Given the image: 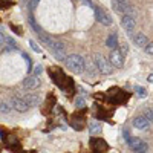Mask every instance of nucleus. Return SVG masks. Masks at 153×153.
Wrapping results in <instances>:
<instances>
[{
  "label": "nucleus",
  "instance_id": "24",
  "mask_svg": "<svg viewBox=\"0 0 153 153\" xmlns=\"http://www.w3.org/2000/svg\"><path fill=\"white\" fill-rule=\"evenodd\" d=\"M144 51H146V52H147L149 55H153V42H152V43H149V45L144 48Z\"/></svg>",
  "mask_w": 153,
  "mask_h": 153
},
{
  "label": "nucleus",
  "instance_id": "6",
  "mask_svg": "<svg viewBox=\"0 0 153 153\" xmlns=\"http://www.w3.org/2000/svg\"><path fill=\"white\" fill-rule=\"evenodd\" d=\"M23 87L28 89V91H35V89L40 87V80L35 75H28L26 78L23 80Z\"/></svg>",
  "mask_w": 153,
  "mask_h": 153
},
{
  "label": "nucleus",
  "instance_id": "17",
  "mask_svg": "<svg viewBox=\"0 0 153 153\" xmlns=\"http://www.w3.org/2000/svg\"><path fill=\"white\" fill-rule=\"evenodd\" d=\"M89 132H91L92 135L100 133V132H101V126H100V124H91V126H89Z\"/></svg>",
  "mask_w": 153,
  "mask_h": 153
},
{
  "label": "nucleus",
  "instance_id": "26",
  "mask_svg": "<svg viewBox=\"0 0 153 153\" xmlns=\"http://www.w3.org/2000/svg\"><path fill=\"white\" fill-rule=\"evenodd\" d=\"M72 127H74V129H76V130H81V129H83V123L74 121V123H72Z\"/></svg>",
  "mask_w": 153,
  "mask_h": 153
},
{
  "label": "nucleus",
  "instance_id": "30",
  "mask_svg": "<svg viewBox=\"0 0 153 153\" xmlns=\"http://www.w3.org/2000/svg\"><path fill=\"white\" fill-rule=\"evenodd\" d=\"M118 2H121V3H127L129 0H118Z\"/></svg>",
  "mask_w": 153,
  "mask_h": 153
},
{
  "label": "nucleus",
  "instance_id": "14",
  "mask_svg": "<svg viewBox=\"0 0 153 153\" xmlns=\"http://www.w3.org/2000/svg\"><path fill=\"white\" fill-rule=\"evenodd\" d=\"M141 143H143V141H141V139H139L138 136H130V139L127 141V146H129L132 150H136V149H138V146L141 144Z\"/></svg>",
  "mask_w": 153,
  "mask_h": 153
},
{
  "label": "nucleus",
  "instance_id": "22",
  "mask_svg": "<svg viewBox=\"0 0 153 153\" xmlns=\"http://www.w3.org/2000/svg\"><path fill=\"white\" fill-rule=\"evenodd\" d=\"M42 74H43V68H42V65H37V66L34 68V75L38 76V75H42Z\"/></svg>",
  "mask_w": 153,
  "mask_h": 153
},
{
  "label": "nucleus",
  "instance_id": "10",
  "mask_svg": "<svg viewBox=\"0 0 153 153\" xmlns=\"http://www.w3.org/2000/svg\"><path fill=\"white\" fill-rule=\"evenodd\" d=\"M133 43L138 46V48H146L149 45V38L146 37V34L143 32H138L133 35Z\"/></svg>",
  "mask_w": 153,
  "mask_h": 153
},
{
  "label": "nucleus",
  "instance_id": "20",
  "mask_svg": "<svg viewBox=\"0 0 153 153\" xmlns=\"http://www.w3.org/2000/svg\"><path fill=\"white\" fill-rule=\"evenodd\" d=\"M120 52H121L123 55H126L127 52H129V45H127V43H121V45H120Z\"/></svg>",
  "mask_w": 153,
  "mask_h": 153
},
{
  "label": "nucleus",
  "instance_id": "4",
  "mask_svg": "<svg viewBox=\"0 0 153 153\" xmlns=\"http://www.w3.org/2000/svg\"><path fill=\"white\" fill-rule=\"evenodd\" d=\"M121 26H123V29L126 31V32H133L135 31V28H136V20H135V17L132 16V14H126V16H123V19H121Z\"/></svg>",
  "mask_w": 153,
  "mask_h": 153
},
{
  "label": "nucleus",
  "instance_id": "27",
  "mask_svg": "<svg viewBox=\"0 0 153 153\" xmlns=\"http://www.w3.org/2000/svg\"><path fill=\"white\" fill-rule=\"evenodd\" d=\"M75 104L78 106V107H84V100H83V98H76Z\"/></svg>",
  "mask_w": 153,
  "mask_h": 153
},
{
  "label": "nucleus",
  "instance_id": "25",
  "mask_svg": "<svg viewBox=\"0 0 153 153\" xmlns=\"http://www.w3.org/2000/svg\"><path fill=\"white\" fill-rule=\"evenodd\" d=\"M23 58H25V61H26V65H28V72H31L32 71V68H31V58L28 55H25V54H23Z\"/></svg>",
  "mask_w": 153,
  "mask_h": 153
},
{
  "label": "nucleus",
  "instance_id": "16",
  "mask_svg": "<svg viewBox=\"0 0 153 153\" xmlns=\"http://www.w3.org/2000/svg\"><path fill=\"white\" fill-rule=\"evenodd\" d=\"M147 150H149V144L143 141L141 144L138 146V149H136V150H133V152H135V153H146Z\"/></svg>",
  "mask_w": 153,
  "mask_h": 153
},
{
  "label": "nucleus",
  "instance_id": "23",
  "mask_svg": "<svg viewBox=\"0 0 153 153\" xmlns=\"http://www.w3.org/2000/svg\"><path fill=\"white\" fill-rule=\"evenodd\" d=\"M29 46L32 48V51H34V52H38V54H40V48L37 46V43H35L34 40H29Z\"/></svg>",
  "mask_w": 153,
  "mask_h": 153
},
{
  "label": "nucleus",
  "instance_id": "21",
  "mask_svg": "<svg viewBox=\"0 0 153 153\" xmlns=\"http://www.w3.org/2000/svg\"><path fill=\"white\" fill-rule=\"evenodd\" d=\"M0 110H2V113H8L9 112V104L6 103V101H2V104H0Z\"/></svg>",
  "mask_w": 153,
  "mask_h": 153
},
{
  "label": "nucleus",
  "instance_id": "7",
  "mask_svg": "<svg viewBox=\"0 0 153 153\" xmlns=\"http://www.w3.org/2000/svg\"><path fill=\"white\" fill-rule=\"evenodd\" d=\"M12 107H14L17 112H20V113H23V112H26L28 109H29V104L25 101L22 97H12Z\"/></svg>",
  "mask_w": 153,
  "mask_h": 153
},
{
  "label": "nucleus",
  "instance_id": "8",
  "mask_svg": "<svg viewBox=\"0 0 153 153\" xmlns=\"http://www.w3.org/2000/svg\"><path fill=\"white\" fill-rule=\"evenodd\" d=\"M95 17H97V22L103 23L104 26H110V25H112V19L106 14L103 9H100V8H95Z\"/></svg>",
  "mask_w": 153,
  "mask_h": 153
},
{
  "label": "nucleus",
  "instance_id": "28",
  "mask_svg": "<svg viewBox=\"0 0 153 153\" xmlns=\"http://www.w3.org/2000/svg\"><path fill=\"white\" fill-rule=\"evenodd\" d=\"M123 136H124V139H126V143L129 141V139H130V133H129V130H124V132H123Z\"/></svg>",
  "mask_w": 153,
  "mask_h": 153
},
{
  "label": "nucleus",
  "instance_id": "2",
  "mask_svg": "<svg viewBox=\"0 0 153 153\" xmlns=\"http://www.w3.org/2000/svg\"><path fill=\"white\" fill-rule=\"evenodd\" d=\"M94 65H95L97 71H98V72H101L103 75H110V74H112V71H113L112 63H109L103 55H100V54H97V55L94 57Z\"/></svg>",
  "mask_w": 153,
  "mask_h": 153
},
{
  "label": "nucleus",
  "instance_id": "18",
  "mask_svg": "<svg viewBox=\"0 0 153 153\" xmlns=\"http://www.w3.org/2000/svg\"><path fill=\"white\" fill-rule=\"evenodd\" d=\"M135 91H136V94L141 97V98H144L146 95H147V92H146V89L144 87H141V86H135Z\"/></svg>",
  "mask_w": 153,
  "mask_h": 153
},
{
  "label": "nucleus",
  "instance_id": "29",
  "mask_svg": "<svg viewBox=\"0 0 153 153\" xmlns=\"http://www.w3.org/2000/svg\"><path fill=\"white\" fill-rule=\"evenodd\" d=\"M147 80H149V83H153V75H149Z\"/></svg>",
  "mask_w": 153,
  "mask_h": 153
},
{
  "label": "nucleus",
  "instance_id": "9",
  "mask_svg": "<svg viewBox=\"0 0 153 153\" xmlns=\"http://www.w3.org/2000/svg\"><path fill=\"white\" fill-rule=\"evenodd\" d=\"M133 127H136V129H139V130H147L149 127H150V121L144 117H136L135 120H133Z\"/></svg>",
  "mask_w": 153,
  "mask_h": 153
},
{
  "label": "nucleus",
  "instance_id": "12",
  "mask_svg": "<svg viewBox=\"0 0 153 153\" xmlns=\"http://www.w3.org/2000/svg\"><path fill=\"white\" fill-rule=\"evenodd\" d=\"M26 103L29 104V107H34V106H37L38 104V101H40V98H38V95H20Z\"/></svg>",
  "mask_w": 153,
  "mask_h": 153
},
{
  "label": "nucleus",
  "instance_id": "1",
  "mask_svg": "<svg viewBox=\"0 0 153 153\" xmlns=\"http://www.w3.org/2000/svg\"><path fill=\"white\" fill-rule=\"evenodd\" d=\"M66 66L75 74H83V71L86 69V61L81 55L72 54V55H68L66 58Z\"/></svg>",
  "mask_w": 153,
  "mask_h": 153
},
{
  "label": "nucleus",
  "instance_id": "3",
  "mask_svg": "<svg viewBox=\"0 0 153 153\" xmlns=\"http://www.w3.org/2000/svg\"><path fill=\"white\" fill-rule=\"evenodd\" d=\"M49 48H51V52H52V55H54L57 60L66 61V58H68V55H66V48H65V45H63L61 42L52 40V43L49 45Z\"/></svg>",
  "mask_w": 153,
  "mask_h": 153
},
{
  "label": "nucleus",
  "instance_id": "15",
  "mask_svg": "<svg viewBox=\"0 0 153 153\" xmlns=\"http://www.w3.org/2000/svg\"><path fill=\"white\" fill-rule=\"evenodd\" d=\"M112 6H113V9L117 12H124L127 3H121V2H118V0H112Z\"/></svg>",
  "mask_w": 153,
  "mask_h": 153
},
{
  "label": "nucleus",
  "instance_id": "19",
  "mask_svg": "<svg viewBox=\"0 0 153 153\" xmlns=\"http://www.w3.org/2000/svg\"><path fill=\"white\" fill-rule=\"evenodd\" d=\"M144 117H146L150 123H153V107H152V109H147V110L144 112Z\"/></svg>",
  "mask_w": 153,
  "mask_h": 153
},
{
  "label": "nucleus",
  "instance_id": "5",
  "mask_svg": "<svg viewBox=\"0 0 153 153\" xmlns=\"http://www.w3.org/2000/svg\"><path fill=\"white\" fill-rule=\"evenodd\" d=\"M109 61L112 63L113 68H123L124 66V55L117 49H112V52L109 55Z\"/></svg>",
  "mask_w": 153,
  "mask_h": 153
},
{
  "label": "nucleus",
  "instance_id": "11",
  "mask_svg": "<svg viewBox=\"0 0 153 153\" xmlns=\"http://www.w3.org/2000/svg\"><path fill=\"white\" fill-rule=\"evenodd\" d=\"M106 45H107V48H110V49H117L120 45H118V35L117 34H110L109 37H107V40H106Z\"/></svg>",
  "mask_w": 153,
  "mask_h": 153
},
{
  "label": "nucleus",
  "instance_id": "13",
  "mask_svg": "<svg viewBox=\"0 0 153 153\" xmlns=\"http://www.w3.org/2000/svg\"><path fill=\"white\" fill-rule=\"evenodd\" d=\"M92 143H94V149H95V153H100L101 150L104 152V150L107 149V146H106V143L103 141V139H94Z\"/></svg>",
  "mask_w": 153,
  "mask_h": 153
}]
</instances>
